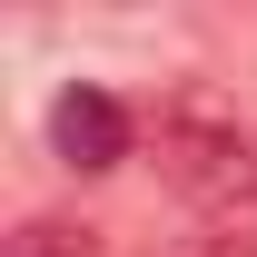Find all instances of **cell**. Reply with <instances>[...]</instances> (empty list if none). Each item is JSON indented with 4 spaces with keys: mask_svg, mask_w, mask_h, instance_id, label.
Here are the masks:
<instances>
[{
    "mask_svg": "<svg viewBox=\"0 0 257 257\" xmlns=\"http://www.w3.org/2000/svg\"><path fill=\"white\" fill-rule=\"evenodd\" d=\"M159 178L198 208H247L257 198V128H237L218 99H178L159 119Z\"/></svg>",
    "mask_w": 257,
    "mask_h": 257,
    "instance_id": "1",
    "label": "cell"
},
{
    "mask_svg": "<svg viewBox=\"0 0 257 257\" xmlns=\"http://www.w3.org/2000/svg\"><path fill=\"white\" fill-rule=\"evenodd\" d=\"M50 149H60L69 168H89V178L119 168V159H128V109L79 79V89H60V109H50Z\"/></svg>",
    "mask_w": 257,
    "mask_h": 257,
    "instance_id": "2",
    "label": "cell"
},
{
    "mask_svg": "<svg viewBox=\"0 0 257 257\" xmlns=\"http://www.w3.org/2000/svg\"><path fill=\"white\" fill-rule=\"evenodd\" d=\"M0 257H99V227H79V218H30V227L0 237Z\"/></svg>",
    "mask_w": 257,
    "mask_h": 257,
    "instance_id": "3",
    "label": "cell"
},
{
    "mask_svg": "<svg viewBox=\"0 0 257 257\" xmlns=\"http://www.w3.org/2000/svg\"><path fill=\"white\" fill-rule=\"evenodd\" d=\"M188 257H257V237H237V227H208V237H188Z\"/></svg>",
    "mask_w": 257,
    "mask_h": 257,
    "instance_id": "4",
    "label": "cell"
}]
</instances>
